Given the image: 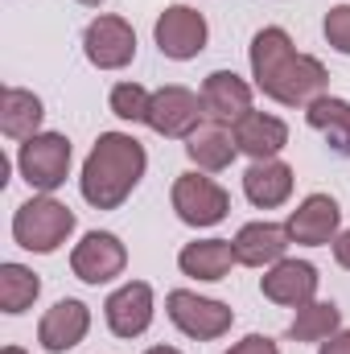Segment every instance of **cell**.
Here are the masks:
<instances>
[{
    "mask_svg": "<svg viewBox=\"0 0 350 354\" xmlns=\"http://www.w3.org/2000/svg\"><path fill=\"white\" fill-rule=\"evenodd\" d=\"M128 268V248L120 235L111 231H87L75 248H71V272L83 284H111L116 276H124Z\"/></svg>",
    "mask_w": 350,
    "mask_h": 354,
    "instance_id": "12",
    "label": "cell"
},
{
    "mask_svg": "<svg viewBox=\"0 0 350 354\" xmlns=\"http://www.w3.org/2000/svg\"><path fill=\"white\" fill-rule=\"evenodd\" d=\"M342 330V309L334 305V301H309V305H301L297 313H293V322H288V338L293 342H313V346H322L326 338H334Z\"/></svg>",
    "mask_w": 350,
    "mask_h": 354,
    "instance_id": "23",
    "label": "cell"
},
{
    "mask_svg": "<svg viewBox=\"0 0 350 354\" xmlns=\"http://www.w3.org/2000/svg\"><path fill=\"white\" fill-rule=\"evenodd\" d=\"M87 334H91V309L79 301V297L54 301V305L42 313V322H37V342H42L46 354L75 351Z\"/></svg>",
    "mask_w": 350,
    "mask_h": 354,
    "instance_id": "14",
    "label": "cell"
},
{
    "mask_svg": "<svg viewBox=\"0 0 350 354\" xmlns=\"http://www.w3.org/2000/svg\"><path fill=\"white\" fill-rule=\"evenodd\" d=\"M157 136L165 140H185L190 132H198L206 124V103H202V91H190L181 83L153 91V103H149V120H145Z\"/></svg>",
    "mask_w": 350,
    "mask_h": 354,
    "instance_id": "7",
    "label": "cell"
},
{
    "mask_svg": "<svg viewBox=\"0 0 350 354\" xmlns=\"http://www.w3.org/2000/svg\"><path fill=\"white\" fill-rule=\"evenodd\" d=\"M75 227H79V214L54 194H33L12 210V243L33 256H54L62 243H71Z\"/></svg>",
    "mask_w": 350,
    "mask_h": 354,
    "instance_id": "3",
    "label": "cell"
},
{
    "mask_svg": "<svg viewBox=\"0 0 350 354\" xmlns=\"http://www.w3.org/2000/svg\"><path fill=\"white\" fill-rule=\"evenodd\" d=\"M293 185H297V174L288 161L272 157V161H252L243 169V194L256 210H276L293 198Z\"/></svg>",
    "mask_w": 350,
    "mask_h": 354,
    "instance_id": "19",
    "label": "cell"
},
{
    "mask_svg": "<svg viewBox=\"0 0 350 354\" xmlns=\"http://www.w3.org/2000/svg\"><path fill=\"white\" fill-rule=\"evenodd\" d=\"M165 317L174 322L177 330L194 342H219L223 334H231L235 326V309L227 301L202 297L194 288H174L165 292Z\"/></svg>",
    "mask_w": 350,
    "mask_h": 354,
    "instance_id": "6",
    "label": "cell"
},
{
    "mask_svg": "<svg viewBox=\"0 0 350 354\" xmlns=\"http://www.w3.org/2000/svg\"><path fill=\"white\" fill-rule=\"evenodd\" d=\"M317 284H322L317 268L309 264V260H293V256H284L280 264H272L260 276L264 301L284 305V309H301V305L317 301Z\"/></svg>",
    "mask_w": 350,
    "mask_h": 354,
    "instance_id": "13",
    "label": "cell"
},
{
    "mask_svg": "<svg viewBox=\"0 0 350 354\" xmlns=\"http://www.w3.org/2000/svg\"><path fill=\"white\" fill-rule=\"evenodd\" d=\"M223 354H280V346L268 334H248V338H239L231 351H223Z\"/></svg>",
    "mask_w": 350,
    "mask_h": 354,
    "instance_id": "27",
    "label": "cell"
},
{
    "mask_svg": "<svg viewBox=\"0 0 350 354\" xmlns=\"http://www.w3.org/2000/svg\"><path fill=\"white\" fill-rule=\"evenodd\" d=\"M317 354H350V330H338L334 338H326L317 346Z\"/></svg>",
    "mask_w": 350,
    "mask_h": 354,
    "instance_id": "28",
    "label": "cell"
},
{
    "mask_svg": "<svg viewBox=\"0 0 350 354\" xmlns=\"http://www.w3.org/2000/svg\"><path fill=\"white\" fill-rule=\"evenodd\" d=\"M149 174V153L132 132H99L79 169V194L95 210H120Z\"/></svg>",
    "mask_w": 350,
    "mask_h": 354,
    "instance_id": "2",
    "label": "cell"
},
{
    "mask_svg": "<svg viewBox=\"0 0 350 354\" xmlns=\"http://www.w3.org/2000/svg\"><path fill=\"white\" fill-rule=\"evenodd\" d=\"M305 124H309L313 132H322V140H326L330 153L350 157V99L326 91L322 99H313V103L305 107Z\"/></svg>",
    "mask_w": 350,
    "mask_h": 354,
    "instance_id": "22",
    "label": "cell"
},
{
    "mask_svg": "<svg viewBox=\"0 0 350 354\" xmlns=\"http://www.w3.org/2000/svg\"><path fill=\"white\" fill-rule=\"evenodd\" d=\"M235 260L243 268H260L268 272L272 264H280L284 256H288V248H293V239H288V231H284V223H243L239 231H235Z\"/></svg>",
    "mask_w": 350,
    "mask_h": 354,
    "instance_id": "16",
    "label": "cell"
},
{
    "mask_svg": "<svg viewBox=\"0 0 350 354\" xmlns=\"http://www.w3.org/2000/svg\"><path fill=\"white\" fill-rule=\"evenodd\" d=\"M239 264L235 260V243L231 239H194L177 252V268L181 276L198 280V284H219L231 276V268Z\"/></svg>",
    "mask_w": 350,
    "mask_h": 354,
    "instance_id": "20",
    "label": "cell"
},
{
    "mask_svg": "<svg viewBox=\"0 0 350 354\" xmlns=\"http://www.w3.org/2000/svg\"><path fill=\"white\" fill-rule=\"evenodd\" d=\"M145 354H181V351H177V346H149Z\"/></svg>",
    "mask_w": 350,
    "mask_h": 354,
    "instance_id": "30",
    "label": "cell"
},
{
    "mask_svg": "<svg viewBox=\"0 0 350 354\" xmlns=\"http://www.w3.org/2000/svg\"><path fill=\"white\" fill-rule=\"evenodd\" d=\"M284 231L297 248H330L342 235V206L330 194H305L297 210H288Z\"/></svg>",
    "mask_w": 350,
    "mask_h": 354,
    "instance_id": "10",
    "label": "cell"
},
{
    "mask_svg": "<svg viewBox=\"0 0 350 354\" xmlns=\"http://www.w3.org/2000/svg\"><path fill=\"white\" fill-rule=\"evenodd\" d=\"M169 206L174 214L194 227V231H206V227H219L227 214H231V194L202 169H190V174L174 177V189H169Z\"/></svg>",
    "mask_w": 350,
    "mask_h": 354,
    "instance_id": "5",
    "label": "cell"
},
{
    "mask_svg": "<svg viewBox=\"0 0 350 354\" xmlns=\"http://www.w3.org/2000/svg\"><path fill=\"white\" fill-rule=\"evenodd\" d=\"M75 4H83V8H99L103 0H75Z\"/></svg>",
    "mask_w": 350,
    "mask_h": 354,
    "instance_id": "31",
    "label": "cell"
},
{
    "mask_svg": "<svg viewBox=\"0 0 350 354\" xmlns=\"http://www.w3.org/2000/svg\"><path fill=\"white\" fill-rule=\"evenodd\" d=\"M153 317H157V297H153V284H149V280H124V284L111 288L107 301H103V322H107V330H111L116 338H124V342L149 334Z\"/></svg>",
    "mask_w": 350,
    "mask_h": 354,
    "instance_id": "9",
    "label": "cell"
},
{
    "mask_svg": "<svg viewBox=\"0 0 350 354\" xmlns=\"http://www.w3.org/2000/svg\"><path fill=\"white\" fill-rule=\"evenodd\" d=\"M185 157H190V165L202 169V174H223V169H231L235 157H239V145H235L231 124L206 120L198 132L185 136Z\"/></svg>",
    "mask_w": 350,
    "mask_h": 354,
    "instance_id": "18",
    "label": "cell"
},
{
    "mask_svg": "<svg viewBox=\"0 0 350 354\" xmlns=\"http://www.w3.org/2000/svg\"><path fill=\"white\" fill-rule=\"evenodd\" d=\"M75 165V149L66 132H37L17 145V174L33 194H54L66 185Z\"/></svg>",
    "mask_w": 350,
    "mask_h": 354,
    "instance_id": "4",
    "label": "cell"
},
{
    "mask_svg": "<svg viewBox=\"0 0 350 354\" xmlns=\"http://www.w3.org/2000/svg\"><path fill=\"white\" fill-rule=\"evenodd\" d=\"M330 248H334V264L350 272V227L338 235V239H334V243H330Z\"/></svg>",
    "mask_w": 350,
    "mask_h": 354,
    "instance_id": "29",
    "label": "cell"
},
{
    "mask_svg": "<svg viewBox=\"0 0 350 354\" xmlns=\"http://www.w3.org/2000/svg\"><path fill=\"white\" fill-rule=\"evenodd\" d=\"M83 54L95 71H124L136 62V29L128 17L99 12L83 29Z\"/></svg>",
    "mask_w": 350,
    "mask_h": 354,
    "instance_id": "8",
    "label": "cell"
},
{
    "mask_svg": "<svg viewBox=\"0 0 350 354\" xmlns=\"http://www.w3.org/2000/svg\"><path fill=\"white\" fill-rule=\"evenodd\" d=\"M42 120H46V103H42L33 91H25V87H4L0 91V132H4L8 140L21 145V140L46 132Z\"/></svg>",
    "mask_w": 350,
    "mask_h": 354,
    "instance_id": "21",
    "label": "cell"
},
{
    "mask_svg": "<svg viewBox=\"0 0 350 354\" xmlns=\"http://www.w3.org/2000/svg\"><path fill=\"white\" fill-rule=\"evenodd\" d=\"M248 66H252L256 91L264 99L280 103V107H309L330 87V75H326L322 58L301 54L293 46L288 29H280V25L256 29V37L248 46Z\"/></svg>",
    "mask_w": 350,
    "mask_h": 354,
    "instance_id": "1",
    "label": "cell"
},
{
    "mask_svg": "<svg viewBox=\"0 0 350 354\" xmlns=\"http://www.w3.org/2000/svg\"><path fill=\"white\" fill-rule=\"evenodd\" d=\"M153 41H157V50H161L165 58L190 62V58H198V54L206 50L210 25H206V17H202L198 8H190V4H169V8L157 17V25H153Z\"/></svg>",
    "mask_w": 350,
    "mask_h": 354,
    "instance_id": "11",
    "label": "cell"
},
{
    "mask_svg": "<svg viewBox=\"0 0 350 354\" xmlns=\"http://www.w3.org/2000/svg\"><path fill=\"white\" fill-rule=\"evenodd\" d=\"M42 297V276L33 268L4 260L0 264V313L21 317L25 309H33V301Z\"/></svg>",
    "mask_w": 350,
    "mask_h": 354,
    "instance_id": "24",
    "label": "cell"
},
{
    "mask_svg": "<svg viewBox=\"0 0 350 354\" xmlns=\"http://www.w3.org/2000/svg\"><path fill=\"white\" fill-rule=\"evenodd\" d=\"M149 103H153V91L140 87L136 79L116 83L111 95H107L111 115H116V120H124V124H145V120H149Z\"/></svg>",
    "mask_w": 350,
    "mask_h": 354,
    "instance_id": "25",
    "label": "cell"
},
{
    "mask_svg": "<svg viewBox=\"0 0 350 354\" xmlns=\"http://www.w3.org/2000/svg\"><path fill=\"white\" fill-rule=\"evenodd\" d=\"M231 132H235L239 153L252 157V161H272V157H280L288 149V124L280 115H272V111H256L252 107L243 120L231 124Z\"/></svg>",
    "mask_w": 350,
    "mask_h": 354,
    "instance_id": "17",
    "label": "cell"
},
{
    "mask_svg": "<svg viewBox=\"0 0 350 354\" xmlns=\"http://www.w3.org/2000/svg\"><path fill=\"white\" fill-rule=\"evenodd\" d=\"M0 354H29V351H21V346H4Z\"/></svg>",
    "mask_w": 350,
    "mask_h": 354,
    "instance_id": "32",
    "label": "cell"
},
{
    "mask_svg": "<svg viewBox=\"0 0 350 354\" xmlns=\"http://www.w3.org/2000/svg\"><path fill=\"white\" fill-rule=\"evenodd\" d=\"M322 33H326L330 50H338V54H347L350 58V4H334V8L326 12Z\"/></svg>",
    "mask_w": 350,
    "mask_h": 354,
    "instance_id": "26",
    "label": "cell"
},
{
    "mask_svg": "<svg viewBox=\"0 0 350 354\" xmlns=\"http://www.w3.org/2000/svg\"><path fill=\"white\" fill-rule=\"evenodd\" d=\"M202 103H206V120L235 124L256 107V83L239 79L235 71H210L202 79Z\"/></svg>",
    "mask_w": 350,
    "mask_h": 354,
    "instance_id": "15",
    "label": "cell"
}]
</instances>
